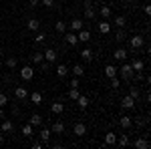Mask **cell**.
I'll return each instance as SVG.
<instances>
[{
  "mask_svg": "<svg viewBox=\"0 0 151 149\" xmlns=\"http://www.w3.org/2000/svg\"><path fill=\"white\" fill-rule=\"evenodd\" d=\"M143 42H145V38L139 36V35H135V36H131V38H129V46H131L133 50H139L141 46H143Z\"/></svg>",
  "mask_w": 151,
  "mask_h": 149,
  "instance_id": "1",
  "label": "cell"
},
{
  "mask_svg": "<svg viewBox=\"0 0 151 149\" xmlns=\"http://www.w3.org/2000/svg\"><path fill=\"white\" fill-rule=\"evenodd\" d=\"M32 77H35V69H32V67H28V65H24L22 69H20V79L32 81Z\"/></svg>",
  "mask_w": 151,
  "mask_h": 149,
  "instance_id": "2",
  "label": "cell"
},
{
  "mask_svg": "<svg viewBox=\"0 0 151 149\" xmlns=\"http://www.w3.org/2000/svg\"><path fill=\"white\" fill-rule=\"evenodd\" d=\"M117 71H121V77H123V79H131V77H133V69H131V65L125 63V60H123V67L117 69Z\"/></svg>",
  "mask_w": 151,
  "mask_h": 149,
  "instance_id": "3",
  "label": "cell"
},
{
  "mask_svg": "<svg viewBox=\"0 0 151 149\" xmlns=\"http://www.w3.org/2000/svg\"><path fill=\"white\" fill-rule=\"evenodd\" d=\"M69 28L73 30V32H79L81 28H85V22H83L81 18H73V20L69 22Z\"/></svg>",
  "mask_w": 151,
  "mask_h": 149,
  "instance_id": "4",
  "label": "cell"
},
{
  "mask_svg": "<svg viewBox=\"0 0 151 149\" xmlns=\"http://www.w3.org/2000/svg\"><path fill=\"white\" fill-rule=\"evenodd\" d=\"M121 107H123V109H133V107H135V99H133L131 95H125V97L121 99Z\"/></svg>",
  "mask_w": 151,
  "mask_h": 149,
  "instance_id": "5",
  "label": "cell"
},
{
  "mask_svg": "<svg viewBox=\"0 0 151 149\" xmlns=\"http://www.w3.org/2000/svg\"><path fill=\"white\" fill-rule=\"evenodd\" d=\"M73 133H75L77 137H83V135H87V125H85V123H77V125L73 127Z\"/></svg>",
  "mask_w": 151,
  "mask_h": 149,
  "instance_id": "6",
  "label": "cell"
},
{
  "mask_svg": "<svg viewBox=\"0 0 151 149\" xmlns=\"http://www.w3.org/2000/svg\"><path fill=\"white\" fill-rule=\"evenodd\" d=\"M77 38H79V42H89V40H91V32H89L87 28H81V30L77 32Z\"/></svg>",
  "mask_w": 151,
  "mask_h": 149,
  "instance_id": "7",
  "label": "cell"
},
{
  "mask_svg": "<svg viewBox=\"0 0 151 149\" xmlns=\"http://www.w3.org/2000/svg\"><path fill=\"white\" fill-rule=\"evenodd\" d=\"M42 55H45V60H47V63H55V60H57V50H55V48H47Z\"/></svg>",
  "mask_w": 151,
  "mask_h": 149,
  "instance_id": "8",
  "label": "cell"
},
{
  "mask_svg": "<svg viewBox=\"0 0 151 149\" xmlns=\"http://www.w3.org/2000/svg\"><path fill=\"white\" fill-rule=\"evenodd\" d=\"M127 50H125V48H117L115 53H113V58H115V60H121V63H123V60H127Z\"/></svg>",
  "mask_w": 151,
  "mask_h": 149,
  "instance_id": "9",
  "label": "cell"
},
{
  "mask_svg": "<svg viewBox=\"0 0 151 149\" xmlns=\"http://www.w3.org/2000/svg\"><path fill=\"white\" fill-rule=\"evenodd\" d=\"M65 40H67V42H69L70 46H77V45H79L77 32H65Z\"/></svg>",
  "mask_w": 151,
  "mask_h": 149,
  "instance_id": "10",
  "label": "cell"
},
{
  "mask_svg": "<svg viewBox=\"0 0 151 149\" xmlns=\"http://www.w3.org/2000/svg\"><path fill=\"white\" fill-rule=\"evenodd\" d=\"M75 103L79 105V109H87V107H89V103H91V101H89V97H87V95H79V99H77V101H75Z\"/></svg>",
  "mask_w": 151,
  "mask_h": 149,
  "instance_id": "11",
  "label": "cell"
},
{
  "mask_svg": "<svg viewBox=\"0 0 151 149\" xmlns=\"http://www.w3.org/2000/svg\"><path fill=\"white\" fill-rule=\"evenodd\" d=\"M50 131H52V133H57V135L65 133V123H63V121H55L52 127H50Z\"/></svg>",
  "mask_w": 151,
  "mask_h": 149,
  "instance_id": "12",
  "label": "cell"
},
{
  "mask_svg": "<svg viewBox=\"0 0 151 149\" xmlns=\"http://www.w3.org/2000/svg\"><path fill=\"white\" fill-rule=\"evenodd\" d=\"M119 125L123 127V129H129V127L133 125V119H131V117H129V115H123V117H121V119H119Z\"/></svg>",
  "mask_w": 151,
  "mask_h": 149,
  "instance_id": "13",
  "label": "cell"
},
{
  "mask_svg": "<svg viewBox=\"0 0 151 149\" xmlns=\"http://www.w3.org/2000/svg\"><path fill=\"white\" fill-rule=\"evenodd\" d=\"M50 135H52V131H50V129H47V127H42V129H40V139H42V143H45V145L50 141Z\"/></svg>",
  "mask_w": 151,
  "mask_h": 149,
  "instance_id": "14",
  "label": "cell"
},
{
  "mask_svg": "<svg viewBox=\"0 0 151 149\" xmlns=\"http://www.w3.org/2000/svg\"><path fill=\"white\" fill-rule=\"evenodd\" d=\"M28 123H30L32 127H40V125H42V115L35 113L32 117H30V119H28Z\"/></svg>",
  "mask_w": 151,
  "mask_h": 149,
  "instance_id": "15",
  "label": "cell"
},
{
  "mask_svg": "<svg viewBox=\"0 0 151 149\" xmlns=\"http://www.w3.org/2000/svg\"><path fill=\"white\" fill-rule=\"evenodd\" d=\"M99 32H101V35H109V32H111V22H109V20L99 22Z\"/></svg>",
  "mask_w": 151,
  "mask_h": 149,
  "instance_id": "16",
  "label": "cell"
},
{
  "mask_svg": "<svg viewBox=\"0 0 151 149\" xmlns=\"http://www.w3.org/2000/svg\"><path fill=\"white\" fill-rule=\"evenodd\" d=\"M14 97H16L18 101H24V99L28 97V93H26V89H24V87H16V91H14Z\"/></svg>",
  "mask_w": 151,
  "mask_h": 149,
  "instance_id": "17",
  "label": "cell"
},
{
  "mask_svg": "<svg viewBox=\"0 0 151 149\" xmlns=\"http://www.w3.org/2000/svg\"><path fill=\"white\" fill-rule=\"evenodd\" d=\"M133 145H135L137 149H147V147H149V141H147L145 137H137V139H135V143H133Z\"/></svg>",
  "mask_w": 151,
  "mask_h": 149,
  "instance_id": "18",
  "label": "cell"
},
{
  "mask_svg": "<svg viewBox=\"0 0 151 149\" xmlns=\"http://www.w3.org/2000/svg\"><path fill=\"white\" fill-rule=\"evenodd\" d=\"M81 58L85 60V63H91V60H93V50H91V48H83L81 50Z\"/></svg>",
  "mask_w": 151,
  "mask_h": 149,
  "instance_id": "19",
  "label": "cell"
},
{
  "mask_svg": "<svg viewBox=\"0 0 151 149\" xmlns=\"http://www.w3.org/2000/svg\"><path fill=\"white\" fill-rule=\"evenodd\" d=\"M85 6H87V8H85V16H87V18H91V20H93L95 16H97V10H95L93 6H91V2H87V4H85Z\"/></svg>",
  "mask_w": 151,
  "mask_h": 149,
  "instance_id": "20",
  "label": "cell"
},
{
  "mask_svg": "<svg viewBox=\"0 0 151 149\" xmlns=\"http://www.w3.org/2000/svg\"><path fill=\"white\" fill-rule=\"evenodd\" d=\"M105 145H117V135L113 131H109V133L105 135Z\"/></svg>",
  "mask_w": 151,
  "mask_h": 149,
  "instance_id": "21",
  "label": "cell"
},
{
  "mask_svg": "<svg viewBox=\"0 0 151 149\" xmlns=\"http://www.w3.org/2000/svg\"><path fill=\"white\" fill-rule=\"evenodd\" d=\"M0 131H2V133H12V131H14V125H12V121H2V125H0Z\"/></svg>",
  "mask_w": 151,
  "mask_h": 149,
  "instance_id": "22",
  "label": "cell"
},
{
  "mask_svg": "<svg viewBox=\"0 0 151 149\" xmlns=\"http://www.w3.org/2000/svg\"><path fill=\"white\" fill-rule=\"evenodd\" d=\"M143 67H145V65H143V60H139V58H135V60L131 63V69H133V73H141V71H143Z\"/></svg>",
  "mask_w": 151,
  "mask_h": 149,
  "instance_id": "23",
  "label": "cell"
},
{
  "mask_svg": "<svg viewBox=\"0 0 151 149\" xmlns=\"http://www.w3.org/2000/svg\"><path fill=\"white\" fill-rule=\"evenodd\" d=\"M50 111H52L55 115H60L63 111H65V105H63V103H58V101H57V103H52V105H50Z\"/></svg>",
  "mask_w": 151,
  "mask_h": 149,
  "instance_id": "24",
  "label": "cell"
},
{
  "mask_svg": "<svg viewBox=\"0 0 151 149\" xmlns=\"http://www.w3.org/2000/svg\"><path fill=\"white\" fill-rule=\"evenodd\" d=\"M105 75H107V79L117 77V67H113V65H107V67H105Z\"/></svg>",
  "mask_w": 151,
  "mask_h": 149,
  "instance_id": "25",
  "label": "cell"
},
{
  "mask_svg": "<svg viewBox=\"0 0 151 149\" xmlns=\"http://www.w3.org/2000/svg\"><path fill=\"white\" fill-rule=\"evenodd\" d=\"M26 28H28V30H38V28H40V22H38L36 18H30V20L26 22Z\"/></svg>",
  "mask_w": 151,
  "mask_h": 149,
  "instance_id": "26",
  "label": "cell"
},
{
  "mask_svg": "<svg viewBox=\"0 0 151 149\" xmlns=\"http://www.w3.org/2000/svg\"><path fill=\"white\" fill-rule=\"evenodd\" d=\"M30 101H32V105H42V95L38 91H35L32 95H30Z\"/></svg>",
  "mask_w": 151,
  "mask_h": 149,
  "instance_id": "27",
  "label": "cell"
},
{
  "mask_svg": "<svg viewBox=\"0 0 151 149\" xmlns=\"http://www.w3.org/2000/svg\"><path fill=\"white\" fill-rule=\"evenodd\" d=\"M55 30H57L58 35H65V32H67V22H63V20H58V22L55 24Z\"/></svg>",
  "mask_w": 151,
  "mask_h": 149,
  "instance_id": "28",
  "label": "cell"
},
{
  "mask_svg": "<svg viewBox=\"0 0 151 149\" xmlns=\"http://www.w3.org/2000/svg\"><path fill=\"white\" fill-rule=\"evenodd\" d=\"M101 16H103L105 20H109V18H111V6H107V4H105V6H101Z\"/></svg>",
  "mask_w": 151,
  "mask_h": 149,
  "instance_id": "29",
  "label": "cell"
},
{
  "mask_svg": "<svg viewBox=\"0 0 151 149\" xmlns=\"http://www.w3.org/2000/svg\"><path fill=\"white\" fill-rule=\"evenodd\" d=\"M32 131H35V127L30 125V123L22 125V135H26V137H32Z\"/></svg>",
  "mask_w": 151,
  "mask_h": 149,
  "instance_id": "30",
  "label": "cell"
},
{
  "mask_svg": "<svg viewBox=\"0 0 151 149\" xmlns=\"http://www.w3.org/2000/svg\"><path fill=\"white\" fill-rule=\"evenodd\" d=\"M73 75H75V77H83V75H85L83 65H75V67H73Z\"/></svg>",
  "mask_w": 151,
  "mask_h": 149,
  "instance_id": "31",
  "label": "cell"
},
{
  "mask_svg": "<svg viewBox=\"0 0 151 149\" xmlns=\"http://www.w3.org/2000/svg\"><path fill=\"white\" fill-rule=\"evenodd\" d=\"M67 73H69V69H67L65 65H58V67H57V75L60 77V79H63V77H67Z\"/></svg>",
  "mask_w": 151,
  "mask_h": 149,
  "instance_id": "32",
  "label": "cell"
},
{
  "mask_svg": "<svg viewBox=\"0 0 151 149\" xmlns=\"http://www.w3.org/2000/svg\"><path fill=\"white\" fill-rule=\"evenodd\" d=\"M79 95H81V93H79V89H77V87H70V91H69V97L73 99V101H77V99H79Z\"/></svg>",
  "mask_w": 151,
  "mask_h": 149,
  "instance_id": "33",
  "label": "cell"
},
{
  "mask_svg": "<svg viewBox=\"0 0 151 149\" xmlns=\"http://www.w3.org/2000/svg\"><path fill=\"white\" fill-rule=\"evenodd\" d=\"M115 24L119 26V28H125V24H127V18H125V16H117V18H115Z\"/></svg>",
  "mask_w": 151,
  "mask_h": 149,
  "instance_id": "34",
  "label": "cell"
},
{
  "mask_svg": "<svg viewBox=\"0 0 151 149\" xmlns=\"http://www.w3.org/2000/svg\"><path fill=\"white\" fill-rule=\"evenodd\" d=\"M117 145H121V147L129 145V137H127V135H121V137H117Z\"/></svg>",
  "mask_w": 151,
  "mask_h": 149,
  "instance_id": "35",
  "label": "cell"
},
{
  "mask_svg": "<svg viewBox=\"0 0 151 149\" xmlns=\"http://www.w3.org/2000/svg\"><path fill=\"white\" fill-rule=\"evenodd\" d=\"M42 58H45V55H42V53H35V55H32V63L40 65V63H42Z\"/></svg>",
  "mask_w": 151,
  "mask_h": 149,
  "instance_id": "36",
  "label": "cell"
},
{
  "mask_svg": "<svg viewBox=\"0 0 151 149\" xmlns=\"http://www.w3.org/2000/svg\"><path fill=\"white\" fill-rule=\"evenodd\" d=\"M125 38H127V36H125V30H121V28H119V30H117V35H115V40H119V42H123Z\"/></svg>",
  "mask_w": 151,
  "mask_h": 149,
  "instance_id": "37",
  "label": "cell"
},
{
  "mask_svg": "<svg viewBox=\"0 0 151 149\" xmlns=\"http://www.w3.org/2000/svg\"><path fill=\"white\" fill-rule=\"evenodd\" d=\"M45 40H47V35H45V32H38V35L35 36V42H36V45H40V42H45Z\"/></svg>",
  "mask_w": 151,
  "mask_h": 149,
  "instance_id": "38",
  "label": "cell"
},
{
  "mask_svg": "<svg viewBox=\"0 0 151 149\" xmlns=\"http://www.w3.org/2000/svg\"><path fill=\"white\" fill-rule=\"evenodd\" d=\"M119 87H121V81L117 77H111V89H119Z\"/></svg>",
  "mask_w": 151,
  "mask_h": 149,
  "instance_id": "39",
  "label": "cell"
},
{
  "mask_svg": "<svg viewBox=\"0 0 151 149\" xmlns=\"http://www.w3.org/2000/svg\"><path fill=\"white\" fill-rule=\"evenodd\" d=\"M6 105H8V97L4 93H0V107H6Z\"/></svg>",
  "mask_w": 151,
  "mask_h": 149,
  "instance_id": "40",
  "label": "cell"
},
{
  "mask_svg": "<svg viewBox=\"0 0 151 149\" xmlns=\"http://www.w3.org/2000/svg\"><path fill=\"white\" fill-rule=\"evenodd\" d=\"M6 65H8V69H14V67H16V58H14V57L6 58Z\"/></svg>",
  "mask_w": 151,
  "mask_h": 149,
  "instance_id": "41",
  "label": "cell"
},
{
  "mask_svg": "<svg viewBox=\"0 0 151 149\" xmlns=\"http://www.w3.org/2000/svg\"><path fill=\"white\" fill-rule=\"evenodd\" d=\"M129 95H131V97H133V99H135V101H137V99H139V89H137V87H133V89H131V93H129Z\"/></svg>",
  "mask_w": 151,
  "mask_h": 149,
  "instance_id": "42",
  "label": "cell"
},
{
  "mask_svg": "<svg viewBox=\"0 0 151 149\" xmlns=\"http://www.w3.org/2000/svg\"><path fill=\"white\" fill-rule=\"evenodd\" d=\"M42 2V6H47V8H50L52 4H55V0H40Z\"/></svg>",
  "mask_w": 151,
  "mask_h": 149,
  "instance_id": "43",
  "label": "cell"
},
{
  "mask_svg": "<svg viewBox=\"0 0 151 149\" xmlns=\"http://www.w3.org/2000/svg\"><path fill=\"white\" fill-rule=\"evenodd\" d=\"M70 87H77V89H79V77H73V81H70Z\"/></svg>",
  "mask_w": 151,
  "mask_h": 149,
  "instance_id": "44",
  "label": "cell"
},
{
  "mask_svg": "<svg viewBox=\"0 0 151 149\" xmlns=\"http://www.w3.org/2000/svg\"><path fill=\"white\" fill-rule=\"evenodd\" d=\"M143 12H145L147 16H149V14H151V6H149V4H145V6H143Z\"/></svg>",
  "mask_w": 151,
  "mask_h": 149,
  "instance_id": "45",
  "label": "cell"
},
{
  "mask_svg": "<svg viewBox=\"0 0 151 149\" xmlns=\"http://www.w3.org/2000/svg\"><path fill=\"white\" fill-rule=\"evenodd\" d=\"M40 65H42V71H48V69H50V63H40Z\"/></svg>",
  "mask_w": 151,
  "mask_h": 149,
  "instance_id": "46",
  "label": "cell"
},
{
  "mask_svg": "<svg viewBox=\"0 0 151 149\" xmlns=\"http://www.w3.org/2000/svg\"><path fill=\"white\" fill-rule=\"evenodd\" d=\"M28 4H30V6H32V8H35L36 4H38V0H30V2H28Z\"/></svg>",
  "mask_w": 151,
  "mask_h": 149,
  "instance_id": "47",
  "label": "cell"
},
{
  "mask_svg": "<svg viewBox=\"0 0 151 149\" xmlns=\"http://www.w3.org/2000/svg\"><path fill=\"white\" fill-rule=\"evenodd\" d=\"M4 143V135H2V131H0V145Z\"/></svg>",
  "mask_w": 151,
  "mask_h": 149,
  "instance_id": "48",
  "label": "cell"
},
{
  "mask_svg": "<svg viewBox=\"0 0 151 149\" xmlns=\"http://www.w3.org/2000/svg\"><path fill=\"white\" fill-rule=\"evenodd\" d=\"M2 117H4V111H2V109H0V119H2Z\"/></svg>",
  "mask_w": 151,
  "mask_h": 149,
  "instance_id": "49",
  "label": "cell"
},
{
  "mask_svg": "<svg viewBox=\"0 0 151 149\" xmlns=\"http://www.w3.org/2000/svg\"><path fill=\"white\" fill-rule=\"evenodd\" d=\"M97 2H105V0H97Z\"/></svg>",
  "mask_w": 151,
  "mask_h": 149,
  "instance_id": "50",
  "label": "cell"
},
{
  "mask_svg": "<svg viewBox=\"0 0 151 149\" xmlns=\"http://www.w3.org/2000/svg\"><path fill=\"white\" fill-rule=\"evenodd\" d=\"M125 2H133V0H125Z\"/></svg>",
  "mask_w": 151,
  "mask_h": 149,
  "instance_id": "51",
  "label": "cell"
}]
</instances>
